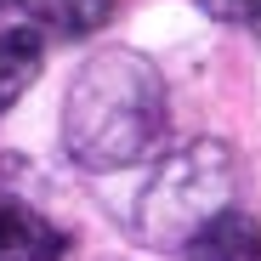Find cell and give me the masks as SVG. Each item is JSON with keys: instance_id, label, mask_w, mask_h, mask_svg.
I'll list each match as a JSON object with an SVG mask.
<instances>
[{"instance_id": "1", "label": "cell", "mask_w": 261, "mask_h": 261, "mask_svg": "<svg viewBox=\"0 0 261 261\" xmlns=\"http://www.w3.org/2000/svg\"><path fill=\"white\" fill-rule=\"evenodd\" d=\"M170 130L165 74L142 51H97L85 57L63 97V148L80 170H130L142 165Z\"/></svg>"}, {"instance_id": "2", "label": "cell", "mask_w": 261, "mask_h": 261, "mask_svg": "<svg viewBox=\"0 0 261 261\" xmlns=\"http://www.w3.org/2000/svg\"><path fill=\"white\" fill-rule=\"evenodd\" d=\"M233 182H239V159L222 137H199L176 153H165L137 193V239L159 250L193 244L216 216H227Z\"/></svg>"}, {"instance_id": "3", "label": "cell", "mask_w": 261, "mask_h": 261, "mask_svg": "<svg viewBox=\"0 0 261 261\" xmlns=\"http://www.w3.org/2000/svg\"><path fill=\"white\" fill-rule=\"evenodd\" d=\"M40 68H46L40 34L34 29H0V119L23 102V91L40 80Z\"/></svg>"}, {"instance_id": "4", "label": "cell", "mask_w": 261, "mask_h": 261, "mask_svg": "<svg viewBox=\"0 0 261 261\" xmlns=\"http://www.w3.org/2000/svg\"><path fill=\"white\" fill-rule=\"evenodd\" d=\"M0 261H63V233L23 204L0 210Z\"/></svg>"}, {"instance_id": "5", "label": "cell", "mask_w": 261, "mask_h": 261, "mask_svg": "<svg viewBox=\"0 0 261 261\" xmlns=\"http://www.w3.org/2000/svg\"><path fill=\"white\" fill-rule=\"evenodd\" d=\"M188 261H261V227L255 216H216V222L188 244Z\"/></svg>"}, {"instance_id": "6", "label": "cell", "mask_w": 261, "mask_h": 261, "mask_svg": "<svg viewBox=\"0 0 261 261\" xmlns=\"http://www.w3.org/2000/svg\"><path fill=\"white\" fill-rule=\"evenodd\" d=\"M17 6L29 17H40L46 29H57V34H91V29L108 23L114 0H17Z\"/></svg>"}, {"instance_id": "7", "label": "cell", "mask_w": 261, "mask_h": 261, "mask_svg": "<svg viewBox=\"0 0 261 261\" xmlns=\"http://www.w3.org/2000/svg\"><path fill=\"white\" fill-rule=\"evenodd\" d=\"M199 6H204L216 23H244V29L261 40V0H199Z\"/></svg>"}]
</instances>
